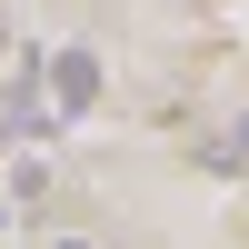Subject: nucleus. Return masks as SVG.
<instances>
[{
    "instance_id": "f257e3e1",
    "label": "nucleus",
    "mask_w": 249,
    "mask_h": 249,
    "mask_svg": "<svg viewBox=\"0 0 249 249\" xmlns=\"http://www.w3.org/2000/svg\"><path fill=\"white\" fill-rule=\"evenodd\" d=\"M50 100H60V120H80V110L100 100V60H90V50H60V60H50Z\"/></svg>"
},
{
    "instance_id": "f03ea898",
    "label": "nucleus",
    "mask_w": 249,
    "mask_h": 249,
    "mask_svg": "<svg viewBox=\"0 0 249 249\" xmlns=\"http://www.w3.org/2000/svg\"><path fill=\"white\" fill-rule=\"evenodd\" d=\"M50 249H90V239H50Z\"/></svg>"
}]
</instances>
